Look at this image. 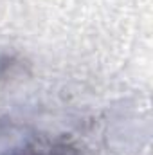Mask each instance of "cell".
Returning <instances> with one entry per match:
<instances>
[{
    "instance_id": "2",
    "label": "cell",
    "mask_w": 153,
    "mask_h": 155,
    "mask_svg": "<svg viewBox=\"0 0 153 155\" xmlns=\"http://www.w3.org/2000/svg\"><path fill=\"white\" fill-rule=\"evenodd\" d=\"M18 65V60L15 54H2L0 56V81L5 79L7 74H11V71Z\"/></svg>"
},
{
    "instance_id": "1",
    "label": "cell",
    "mask_w": 153,
    "mask_h": 155,
    "mask_svg": "<svg viewBox=\"0 0 153 155\" xmlns=\"http://www.w3.org/2000/svg\"><path fill=\"white\" fill-rule=\"evenodd\" d=\"M2 155H83L67 137H33L25 144Z\"/></svg>"
}]
</instances>
